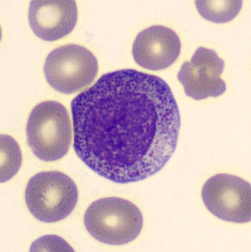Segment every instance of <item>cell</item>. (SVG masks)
Wrapping results in <instances>:
<instances>
[{"mask_svg": "<svg viewBox=\"0 0 251 252\" xmlns=\"http://www.w3.org/2000/svg\"><path fill=\"white\" fill-rule=\"evenodd\" d=\"M71 113L76 155L114 183L155 175L177 148L180 113L159 76L135 69L106 73L74 98Z\"/></svg>", "mask_w": 251, "mask_h": 252, "instance_id": "1", "label": "cell"}, {"mask_svg": "<svg viewBox=\"0 0 251 252\" xmlns=\"http://www.w3.org/2000/svg\"><path fill=\"white\" fill-rule=\"evenodd\" d=\"M86 229L98 241L122 245L137 238L143 226L140 210L127 200L116 197L93 202L84 218Z\"/></svg>", "mask_w": 251, "mask_h": 252, "instance_id": "2", "label": "cell"}, {"mask_svg": "<svg viewBox=\"0 0 251 252\" xmlns=\"http://www.w3.org/2000/svg\"><path fill=\"white\" fill-rule=\"evenodd\" d=\"M27 138L39 159L53 161L65 156L72 140V126L65 107L54 101L35 106L27 125Z\"/></svg>", "mask_w": 251, "mask_h": 252, "instance_id": "3", "label": "cell"}, {"mask_svg": "<svg viewBox=\"0 0 251 252\" xmlns=\"http://www.w3.org/2000/svg\"><path fill=\"white\" fill-rule=\"evenodd\" d=\"M78 199L76 183L61 172H41L27 185V206L33 216L43 222H57L67 218L76 208Z\"/></svg>", "mask_w": 251, "mask_h": 252, "instance_id": "4", "label": "cell"}, {"mask_svg": "<svg viewBox=\"0 0 251 252\" xmlns=\"http://www.w3.org/2000/svg\"><path fill=\"white\" fill-rule=\"evenodd\" d=\"M99 64L87 48L67 44L51 52L44 64L46 81L62 94H73L87 88L96 77Z\"/></svg>", "mask_w": 251, "mask_h": 252, "instance_id": "5", "label": "cell"}, {"mask_svg": "<svg viewBox=\"0 0 251 252\" xmlns=\"http://www.w3.org/2000/svg\"><path fill=\"white\" fill-rule=\"evenodd\" d=\"M202 198L207 210L221 220L239 223L251 221V184L239 177L214 175L204 185Z\"/></svg>", "mask_w": 251, "mask_h": 252, "instance_id": "6", "label": "cell"}, {"mask_svg": "<svg viewBox=\"0 0 251 252\" xmlns=\"http://www.w3.org/2000/svg\"><path fill=\"white\" fill-rule=\"evenodd\" d=\"M225 63L214 50L199 47L191 62L183 63L177 78L186 94L195 100L217 97L225 93L226 85L221 76Z\"/></svg>", "mask_w": 251, "mask_h": 252, "instance_id": "7", "label": "cell"}, {"mask_svg": "<svg viewBox=\"0 0 251 252\" xmlns=\"http://www.w3.org/2000/svg\"><path fill=\"white\" fill-rule=\"evenodd\" d=\"M181 41L175 32L155 26L142 30L133 44V56L142 68L159 71L168 68L179 58Z\"/></svg>", "mask_w": 251, "mask_h": 252, "instance_id": "8", "label": "cell"}, {"mask_svg": "<svg viewBox=\"0 0 251 252\" xmlns=\"http://www.w3.org/2000/svg\"><path fill=\"white\" fill-rule=\"evenodd\" d=\"M78 9L73 0H33L29 9L31 29L40 39L56 41L72 32Z\"/></svg>", "mask_w": 251, "mask_h": 252, "instance_id": "9", "label": "cell"}, {"mask_svg": "<svg viewBox=\"0 0 251 252\" xmlns=\"http://www.w3.org/2000/svg\"><path fill=\"white\" fill-rule=\"evenodd\" d=\"M197 11L202 17L215 23H225L233 20L242 8L243 1L237 0L195 1Z\"/></svg>", "mask_w": 251, "mask_h": 252, "instance_id": "10", "label": "cell"}, {"mask_svg": "<svg viewBox=\"0 0 251 252\" xmlns=\"http://www.w3.org/2000/svg\"><path fill=\"white\" fill-rule=\"evenodd\" d=\"M22 163L21 148L7 135H1V183L11 180L19 171Z\"/></svg>", "mask_w": 251, "mask_h": 252, "instance_id": "11", "label": "cell"}, {"mask_svg": "<svg viewBox=\"0 0 251 252\" xmlns=\"http://www.w3.org/2000/svg\"><path fill=\"white\" fill-rule=\"evenodd\" d=\"M31 252L42 251H67L73 252L72 248L63 240L56 235H46L36 240L30 248Z\"/></svg>", "mask_w": 251, "mask_h": 252, "instance_id": "12", "label": "cell"}]
</instances>
